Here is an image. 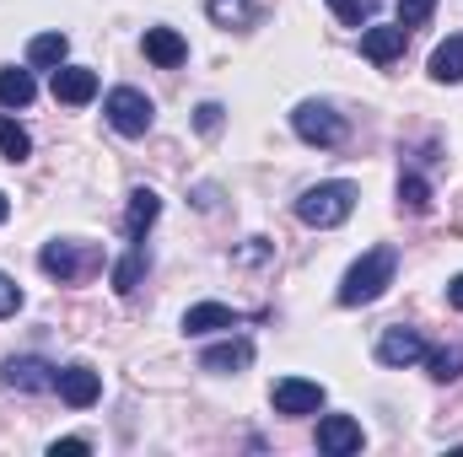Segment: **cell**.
I'll list each match as a JSON object with an SVG mask.
<instances>
[{"mask_svg":"<svg viewBox=\"0 0 463 457\" xmlns=\"http://www.w3.org/2000/svg\"><path fill=\"white\" fill-rule=\"evenodd\" d=\"M393 269H399V253H393V247L361 253L345 269V280H340V307H366V302H377V296L393 285Z\"/></svg>","mask_w":463,"mask_h":457,"instance_id":"cell-1","label":"cell"},{"mask_svg":"<svg viewBox=\"0 0 463 457\" xmlns=\"http://www.w3.org/2000/svg\"><path fill=\"white\" fill-rule=\"evenodd\" d=\"M350 210H355V183H318V189H307V194L297 200V216L318 231L350 221Z\"/></svg>","mask_w":463,"mask_h":457,"instance_id":"cell-2","label":"cell"},{"mask_svg":"<svg viewBox=\"0 0 463 457\" xmlns=\"http://www.w3.org/2000/svg\"><path fill=\"white\" fill-rule=\"evenodd\" d=\"M103 114H109V124H114L118 135H146L151 129V98L135 92V87H114L109 103H103Z\"/></svg>","mask_w":463,"mask_h":457,"instance_id":"cell-3","label":"cell"},{"mask_svg":"<svg viewBox=\"0 0 463 457\" xmlns=\"http://www.w3.org/2000/svg\"><path fill=\"white\" fill-rule=\"evenodd\" d=\"M291 124H297V135L307 145H340L345 140V118L335 114V108H324V103H302L291 114Z\"/></svg>","mask_w":463,"mask_h":457,"instance_id":"cell-4","label":"cell"},{"mask_svg":"<svg viewBox=\"0 0 463 457\" xmlns=\"http://www.w3.org/2000/svg\"><path fill=\"white\" fill-rule=\"evenodd\" d=\"M92 264H98V258H92V253H81L76 242H49V247L38 253V269H43L49 280H60V285L81 280V275H87Z\"/></svg>","mask_w":463,"mask_h":457,"instance_id":"cell-5","label":"cell"},{"mask_svg":"<svg viewBox=\"0 0 463 457\" xmlns=\"http://www.w3.org/2000/svg\"><path fill=\"white\" fill-rule=\"evenodd\" d=\"M324 409V387L307 382V377H280L275 382V415H318Z\"/></svg>","mask_w":463,"mask_h":457,"instance_id":"cell-6","label":"cell"},{"mask_svg":"<svg viewBox=\"0 0 463 457\" xmlns=\"http://www.w3.org/2000/svg\"><path fill=\"white\" fill-rule=\"evenodd\" d=\"M54 366L49 360H38V355H22V360H5V371H0V382L11 387V393H49L54 387Z\"/></svg>","mask_w":463,"mask_h":457,"instance_id":"cell-7","label":"cell"},{"mask_svg":"<svg viewBox=\"0 0 463 457\" xmlns=\"http://www.w3.org/2000/svg\"><path fill=\"white\" fill-rule=\"evenodd\" d=\"M54 387H60V398H65L71 409H92V404L103 398V377H98L92 366H65V371L54 377Z\"/></svg>","mask_w":463,"mask_h":457,"instance_id":"cell-8","label":"cell"},{"mask_svg":"<svg viewBox=\"0 0 463 457\" xmlns=\"http://www.w3.org/2000/svg\"><path fill=\"white\" fill-rule=\"evenodd\" d=\"M318 447L329 457L361 452V425H355L350 415H324V420H318Z\"/></svg>","mask_w":463,"mask_h":457,"instance_id":"cell-9","label":"cell"},{"mask_svg":"<svg viewBox=\"0 0 463 457\" xmlns=\"http://www.w3.org/2000/svg\"><path fill=\"white\" fill-rule=\"evenodd\" d=\"M54 98L71 103V108L92 103V98H98V70H87V65H60V70H54Z\"/></svg>","mask_w":463,"mask_h":457,"instance_id":"cell-10","label":"cell"},{"mask_svg":"<svg viewBox=\"0 0 463 457\" xmlns=\"http://www.w3.org/2000/svg\"><path fill=\"white\" fill-rule=\"evenodd\" d=\"M404 38H410L404 22H399V27H366V33H361V54H366L372 65H393V60L404 54Z\"/></svg>","mask_w":463,"mask_h":457,"instance_id":"cell-11","label":"cell"},{"mask_svg":"<svg viewBox=\"0 0 463 457\" xmlns=\"http://www.w3.org/2000/svg\"><path fill=\"white\" fill-rule=\"evenodd\" d=\"M426 355V340L415 334V329H388L383 340H377V360L383 366H415Z\"/></svg>","mask_w":463,"mask_h":457,"instance_id":"cell-12","label":"cell"},{"mask_svg":"<svg viewBox=\"0 0 463 457\" xmlns=\"http://www.w3.org/2000/svg\"><path fill=\"white\" fill-rule=\"evenodd\" d=\"M146 60H156L162 70H173V65L189 60V43H184L173 27H146Z\"/></svg>","mask_w":463,"mask_h":457,"instance_id":"cell-13","label":"cell"},{"mask_svg":"<svg viewBox=\"0 0 463 457\" xmlns=\"http://www.w3.org/2000/svg\"><path fill=\"white\" fill-rule=\"evenodd\" d=\"M222 329H237V312L222 302H200L184 312V334H222Z\"/></svg>","mask_w":463,"mask_h":457,"instance_id":"cell-14","label":"cell"},{"mask_svg":"<svg viewBox=\"0 0 463 457\" xmlns=\"http://www.w3.org/2000/svg\"><path fill=\"white\" fill-rule=\"evenodd\" d=\"M253 360V344L248 340H227V344H211L205 355H200V366L205 371H242Z\"/></svg>","mask_w":463,"mask_h":457,"instance_id":"cell-15","label":"cell"},{"mask_svg":"<svg viewBox=\"0 0 463 457\" xmlns=\"http://www.w3.org/2000/svg\"><path fill=\"white\" fill-rule=\"evenodd\" d=\"M156 216H162V200H156L151 189H135V194H129V216H124V227H129V237L140 242V237H146V227H151Z\"/></svg>","mask_w":463,"mask_h":457,"instance_id":"cell-16","label":"cell"},{"mask_svg":"<svg viewBox=\"0 0 463 457\" xmlns=\"http://www.w3.org/2000/svg\"><path fill=\"white\" fill-rule=\"evenodd\" d=\"M431 81H463V38L437 43V54H431Z\"/></svg>","mask_w":463,"mask_h":457,"instance_id":"cell-17","label":"cell"},{"mask_svg":"<svg viewBox=\"0 0 463 457\" xmlns=\"http://www.w3.org/2000/svg\"><path fill=\"white\" fill-rule=\"evenodd\" d=\"M65 54H71V38H65V33H38V38L27 43V60H33V65H65Z\"/></svg>","mask_w":463,"mask_h":457,"instance_id":"cell-18","label":"cell"},{"mask_svg":"<svg viewBox=\"0 0 463 457\" xmlns=\"http://www.w3.org/2000/svg\"><path fill=\"white\" fill-rule=\"evenodd\" d=\"M33 76L27 70H0V108H27L33 103Z\"/></svg>","mask_w":463,"mask_h":457,"instance_id":"cell-19","label":"cell"},{"mask_svg":"<svg viewBox=\"0 0 463 457\" xmlns=\"http://www.w3.org/2000/svg\"><path fill=\"white\" fill-rule=\"evenodd\" d=\"M27 151H33V135H27L11 114H0V156H5V162H27Z\"/></svg>","mask_w":463,"mask_h":457,"instance_id":"cell-20","label":"cell"},{"mask_svg":"<svg viewBox=\"0 0 463 457\" xmlns=\"http://www.w3.org/2000/svg\"><path fill=\"white\" fill-rule=\"evenodd\" d=\"M140 275H146V247L135 242V247H129V253L118 258V269H114V291H118V296H129V291L140 285Z\"/></svg>","mask_w":463,"mask_h":457,"instance_id":"cell-21","label":"cell"},{"mask_svg":"<svg viewBox=\"0 0 463 457\" xmlns=\"http://www.w3.org/2000/svg\"><path fill=\"white\" fill-rule=\"evenodd\" d=\"M399 205H404L410 216H426V210H431V183H426V178H415V173H410V178H399Z\"/></svg>","mask_w":463,"mask_h":457,"instance_id":"cell-22","label":"cell"},{"mask_svg":"<svg viewBox=\"0 0 463 457\" xmlns=\"http://www.w3.org/2000/svg\"><path fill=\"white\" fill-rule=\"evenodd\" d=\"M431 377H437V382L463 377V350H458V344H453V350H431Z\"/></svg>","mask_w":463,"mask_h":457,"instance_id":"cell-23","label":"cell"},{"mask_svg":"<svg viewBox=\"0 0 463 457\" xmlns=\"http://www.w3.org/2000/svg\"><path fill=\"white\" fill-rule=\"evenodd\" d=\"M211 16H216L222 27H237V22L253 16V5H248V0H211Z\"/></svg>","mask_w":463,"mask_h":457,"instance_id":"cell-24","label":"cell"},{"mask_svg":"<svg viewBox=\"0 0 463 457\" xmlns=\"http://www.w3.org/2000/svg\"><path fill=\"white\" fill-rule=\"evenodd\" d=\"M431 11H437V0H399V22L404 27H420Z\"/></svg>","mask_w":463,"mask_h":457,"instance_id":"cell-25","label":"cell"},{"mask_svg":"<svg viewBox=\"0 0 463 457\" xmlns=\"http://www.w3.org/2000/svg\"><path fill=\"white\" fill-rule=\"evenodd\" d=\"M16 307H22V285L11 275H0V318H11Z\"/></svg>","mask_w":463,"mask_h":457,"instance_id":"cell-26","label":"cell"},{"mask_svg":"<svg viewBox=\"0 0 463 457\" xmlns=\"http://www.w3.org/2000/svg\"><path fill=\"white\" fill-rule=\"evenodd\" d=\"M329 5H335V16H340L345 27H355V22H361V11H366V0H329Z\"/></svg>","mask_w":463,"mask_h":457,"instance_id":"cell-27","label":"cell"},{"mask_svg":"<svg viewBox=\"0 0 463 457\" xmlns=\"http://www.w3.org/2000/svg\"><path fill=\"white\" fill-rule=\"evenodd\" d=\"M222 114H227L222 103H205V108H200V118H194V124H200L205 135H216V129H222Z\"/></svg>","mask_w":463,"mask_h":457,"instance_id":"cell-28","label":"cell"},{"mask_svg":"<svg viewBox=\"0 0 463 457\" xmlns=\"http://www.w3.org/2000/svg\"><path fill=\"white\" fill-rule=\"evenodd\" d=\"M49 452H54V457H81V452H87V442H81V436H65V442H54Z\"/></svg>","mask_w":463,"mask_h":457,"instance_id":"cell-29","label":"cell"},{"mask_svg":"<svg viewBox=\"0 0 463 457\" xmlns=\"http://www.w3.org/2000/svg\"><path fill=\"white\" fill-rule=\"evenodd\" d=\"M448 302L463 312V275H453V280H448Z\"/></svg>","mask_w":463,"mask_h":457,"instance_id":"cell-30","label":"cell"},{"mask_svg":"<svg viewBox=\"0 0 463 457\" xmlns=\"http://www.w3.org/2000/svg\"><path fill=\"white\" fill-rule=\"evenodd\" d=\"M5 216H11V200H5V194H0V221H5Z\"/></svg>","mask_w":463,"mask_h":457,"instance_id":"cell-31","label":"cell"}]
</instances>
